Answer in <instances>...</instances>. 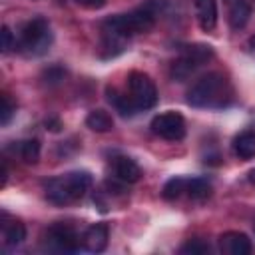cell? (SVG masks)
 I'll use <instances>...</instances> for the list:
<instances>
[{"label": "cell", "instance_id": "obj_1", "mask_svg": "<svg viewBox=\"0 0 255 255\" xmlns=\"http://www.w3.org/2000/svg\"><path fill=\"white\" fill-rule=\"evenodd\" d=\"M165 4H167L165 0H145L143 6H139L128 14H116V16L106 18L100 24V30L114 32V34H120L129 40L135 34H143V32L151 30L155 24V18L165 8Z\"/></svg>", "mask_w": 255, "mask_h": 255}, {"label": "cell", "instance_id": "obj_2", "mask_svg": "<svg viewBox=\"0 0 255 255\" xmlns=\"http://www.w3.org/2000/svg\"><path fill=\"white\" fill-rule=\"evenodd\" d=\"M185 100L193 108L221 110L233 102V90L221 72H209L187 90Z\"/></svg>", "mask_w": 255, "mask_h": 255}, {"label": "cell", "instance_id": "obj_3", "mask_svg": "<svg viewBox=\"0 0 255 255\" xmlns=\"http://www.w3.org/2000/svg\"><path fill=\"white\" fill-rule=\"evenodd\" d=\"M92 187L90 171H70L46 181V199L56 205H68L86 195Z\"/></svg>", "mask_w": 255, "mask_h": 255}, {"label": "cell", "instance_id": "obj_4", "mask_svg": "<svg viewBox=\"0 0 255 255\" xmlns=\"http://www.w3.org/2000/svg\"><path fill=\"white\" fill-rule=\"evenodd\" d=\"M50 44H52V32H50V24L46 18L38 16V18L28 20L22 26L18 46L26 56H34V58L44 56L50 50Z\"/></svg>", "mask_w": 255, "mask_h": 255}, {"label": "cell", "instance_id": "obj_5", "mask_svg": "<svg viewBox=\"0 0 255 255\" xmlns=\"http://www.w3.org/2000/svg\"><path fill=\"white\" fill-rule=\"evenodd\" d=\"M211 58H213V48L209 44H189V46H183L179 58L169 68V76L175 82H185L197 68H201Z\"/></svg>", "mask_w": 255, "mask_h": 255}, {"label": "cell", "instance_id": "obj_6", "mask_svg": "<svg viewBox=\"0 0 255 255\" xmlns=\"http://www.w3.org/2000/svg\"><path fill=\"white\" fill-rule=\"evenodd\" d=\"M128 90L129 98L137 106V110H149L157 104V88L153 80L143 72H129L128 76Z\"/></svg>", "mask_w": 255, "mask_h": 255}, {"label": "cell", "instance_id": "obj_7", "mask_svg": "<svg viewBox=\"0 0 255 255\" xmlns=\"http://www.w3.org/2000/svg\"><path fill=\"white\" fill-rule=\"evenodd\" d=\"M151 131L163 139L179 141L185 137V120L177 112H163L151 120Z\"/></svg>", "mask_w": 255, "mask_h": 255}, {"label": "cell", "instance_id": "obj_8", "mask_svg": "<svg viewBox=\"0 0 255 255\" xmlns=\"http://www.w3.org/2000/svg\"><path fill=\"white\" fill-rule=\"evenodd\" d=\"M46 239L50 243L52 249L56 251H64V253H74L80 249V237L74 231V227H70L68 223H54L48 227L46 231Z\"/></svg>", "mask_w": 255, "mask_h": 255}, {"label": "cell", "instance_id": "obj_9", "mask_svg": "<svg viewBox=\"0 0 255 255\" xmlns=\"http://www.w3.org/2000/svg\"><path fill=\"white\" fill-rule=\"evenodd\" d=\"M219 249L225 255H247L251 253V239L241 231H227L219 237Z\"/></svg>", "mask_w": 255, "mask_h": 255}, {"label": "cell", "instance_id": "obj_10", "mask_svg": "<svg viewBox=\"0 0 255 255\" xmlns=\"http://www.w3.org/2000/svg\"><path fill=\"white\" fill-rule=\"evenodd\" d=\"M106 100H108V104L122 116V118H133L139 110H137V106L133 104V100L129 98V94H122L118 88H114V86H108L106 88Z\"/></svg>", "mask_w": 255, "mask_h": 255}, {"label": "cell", "instance_id": "obj_11", "mask_svg": "<svg viewBox=\"0 0 255 255\" xmlns=\"http://www.w3.org/2000/svg\"><path fill=\"white\" fill-rule=\"evenodd\" d=\"M112 167H114L116 179H120L122 183H135V181H139V177H141L139 165H137L131 157H128V155H118V157H114V159H112Z\"/></svg>", "mask_w": 255, "mask_h": 255}, {"label": "cell", "instance_id": "obj_12", "mask_svg": "<svg viewBox=\"0 0 255 255\" xmlns=\"http://www.w3.org/2000/svg\"><path fill=\"white\" fill-rule=\"evenodd\" d=\"M82 245L92 253H102L108 247V225L106 223L90 225L82 235Z\"/></svg>", "mask_w": 255, "mask_h": 255}, {"label": "cell", "instance_id": "obj_13", "mask_svg": "<svg viewBox=\"0 0 255 255\" xmlns=\"http://www.w3.org/2000/svg\"><path fill=\"white\" fill-rule=\"evenodd\" d=\"M227 6V20L233 30H241L251 18V4L249 0H223Z\"/></svg>", "mask_w": 255, "mask_h": 255}, {"label": "cell", "instance_id": "obj_14", "mask_svg": "<svg viewBox=\"0 0 255 255\" xmlns=\"http://www.w3.org/2000/svg\"><path fill=\"white\" fill-rule=\"evenodd\" d=\"M195 4V14L201 30L211 32L217 24V2L215 0H193Z\"/></svg>", "mask_w": 255, "mask_h": 255}, {"label": "cell", "instance_id": "obj_15", "mask_svg": "<svg viewBox=\"0 0 255 255\" xmlns=\"http://www.w3.org/2000/svg\"><path fill=\"white\" fill-rule=\"evenodd\" d=\"M233 151L239 159H253L255 157V131L245 129L233 139Z\"/></svg>", "mask_w": 255, "mask_h": 255}, {"label": "cell", "instance_id": "obj_16", "mask_svg": "<svg viewBox=\"0 0 255 255\" xmlns=\"http://www.w3.org/2000/svg\"><path fill=\"white\" fill-rule=\"evenodd\" d=\"M86 126L92 129V131H98V133H106L114 128V120L112 116L106 112V110H92L88 116H86Z\"/></svg>", "mask_w": 255, "mask_h": 255}, {"label": "cell", "instance_id": "obj_17", "mask_svg": "<svg viewBox=\"0 0 255 255\" xmlns=\"http://www.w3.org/2000/svg\"><path fill=\"white\" fill-rule=\"evenodd\" d=\"M2 237H4L6 247H16L26 239V227L20 221L2 223Z\"/></svg>", "mask_w": 255, "mask_h": 255}, {"label": "cell", "instance_id": "obj_18", "mask_svg": "<svg viewBox=\"0 0 255 255\" xmlns=\"http://www.w3.org/2000/svg\"><path fill=\"white\" fill-rule=\"evenodd\" d=\"M185 191H187V195L191 199L203 201V199H207L211 195V183L207 179H203V177H193V179L187 181V189Z\"/></svg>", "mask_w": 255, "mask_h": 255}, {"label": "cell", "instance_id": "obj_19", "mask_svg": "<svg viewBox=\"0 0 255 255\" xmlns=\"http://www.w3.org/2000/svg\"><path fill=\"white\" fill-rule=\"evenodd\" d=\"M18 153L26 163H36L40 159V141L38 139H24L18 143Z\"/></svg>", "mask_w": 255, "mask_h": 255}, {"label": "cell", "instance_id": "obj_20", "mask_svg": "<svg viewBox=\"0 0 255 255\" xmlns=\"http://www.w3.org/2000/svg\"><path fill=\"white\" fill-rule=\"evenodd\" d=\"M185 189H187V181H185L183 177H171V179L165 181V185H163V189H161V197L167 199V201H173V199H177Z\"/></svg>", "mask_w": 255, "mask_h": 255}, {"label": "cell", "instance_id": "obj_21", "mask_svg": "<svg viewBox=\"0 0 255 255\" xmlns=\"http://www.w3.org/2000/svg\"><path fill=\"white\" fill-rule=\"evenodd\" d=\"M179 253H183V255H203V253H209V245L201 239H189L185 245L179 247Z\"/></svg>", "mask_w": 255, "mask_h": 255}, {"label": "cell", "instance_id": "obj_22", "mask_svg": "<svg viewBox=\"0 0 255 255\" xmlns=\"http://www.w3.org/2000/svg\"><path fill=\"white\" fill-rule=\"evenodd\" d=\"M14 112H16V106L12 104L10 96H8V94H2V108H0V124H2V126H8V122L12 120Z\"/></svg>", "mask_w": 255, "mask_h": 255}, {"label": "cell", "instance_id": "obj_23", "mask_svg": "<svg viewBox=\"0 0 255 255\" xmlns=\"http://www.w3.org/2000/svg\"><path fill=\"white\" fill-rule=\"evenodd\" d=\"M42 78H44V82L46 84H60L64 78H66V70L62 68V66H50L48 70H44V74H42Z\"/></svg>", "mask_w": 255, "mask_h": 255}, {"label": "cell", "instance_id": "obj_24", "mask_svg": "<svg viewBox=\"0 0 255 255\" xmlns=\"http://www.w3.org/2000/svg\"><path fill=\"white\" fill-rule=\"evenodd\" d=\"M12 48H16V40H14L12 30L4 24L2 26V54H8Z\"/></svg>", "mask_w": 255, "mask_h": 255}, {"label": "cell", "instance_id": "obj_25", "mask_svg": "<svg viewBox=\"0 0 255 255\" xmlns=\"http://www.w3.org/2000/svg\"><path fill=\"white\" fill-rule=\"evenodd\" d=\"M80 6H84V8H90V10H98V8H102L104 4H106V0H76Z\"/></svg>", "mask_w": 255, "mask_h": 255}, {"label": "cell", "instance_id": "obj_26", "mask_svg": "<svg viewBox=\"0 0 255 255\" xmlns=\"http://www.w3.org/2000/svg\"><path fill=\"white\" fill-rule=\"evenodd\" d=\"M44 126H46V129H50V131H60V129H62V122H60L58 118H48V120L44 122Z\"/></svg>", "mask_w": 255, "mask_h": 255}, {"label": "cell", "instance_id": "obj_27", "mask_svg": "<svg viewBox=\"0 0 255 255\" xmlns=\"http://www.w3.org/2000/svg\"><path fill=\"white\" fill-rule=\"evenodd\" d=\"M247 177H249V181H251V183H253V185H255V169H251V171H249V175H247Z\"/></svg>", "mask_w": 255, "mask_h": 255}, {"label": "cell", "instance_id": "obj_28", "mask_svg": "<svg viewBox=\"0 0 255 255\" xmlns=\"http://www.w3.org/2000/svg\"><path fill=\"white\" fill-rule=\"evenodd\" d=\"M249 48H251V50H255V34L249 38Z\"/></svg>", "mask_w": 255, "mask_h": 255}, {"label": "cell", "instance_id": "obj_29", "mask_svg": "<svg viewBox=\"0 0 255 255\" xmlns=\"http://www.w3.org/2000/svg\"><path fill=\"white\" fill-rule=\"evenodd\" d=\"M253 231H255V223H253Z\"/></svg>", "mask_w": 255, "mask_h": 255}]
</instances>
